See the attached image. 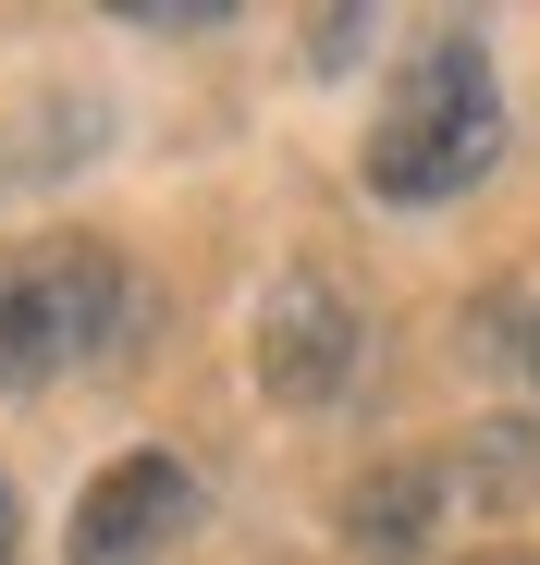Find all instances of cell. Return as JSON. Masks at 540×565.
I'll list each match as a JSON object with an SVG mask.
<instances>
[{"mask_svg": "<svg viewBox=\"0 0 540 565\" xmlns=\"http://www.w3.org/2000/svg\"><path fill=\"white\" fill-rule=\"evenodd\" d=\"M185 529H197V467L185 455H123L74 504V565H160Z\"/></svg>", "mask_w": 540, "mask_h": 565, "instance_id": "cell-4", "label": "cell"}, {"mask_svg": "<svg viewBox=\"0 0 540 565\" xmlns=\"http://www.w3.org/2000/svg\"><path fill=\"white\" fill-rule=\"evenodd\" d=\"M492 160H504V86H492V50H479V38H430V50L393 74L381 124H369V198L442 210V198H467Z\"/></svg>", "mask_w": 540, "mask_h": 565, "instance_id": "cell-1", "label": "cell"}, {"mask_svg": "<svg viewBox=\"0 0 540 565\" xmlns=\"http://www.w3.org/2000/svg\"><path fill=\"white\" fill-rule=\"evenodd\" d=\"M0 565H13V492H0Z\"/></svg>", "mask_w": 540, "mask_h": 565, "instance_id": "cell-8", "label": "cell"}, {"mask_svg": "<svg viewBox=\"0 0 540 565\" xmlns=\"http://www.w3.org/2000/svg\"><path fill=\"white\" fill-rule=\"evenodd\" d=\"M356 38H369V13H320V25H307V62H320V74H344V62H356Z\"/></svg>", "mask_w": 540, "mask_h": 565, "instance_id": "cell-7", "label": "cell"}, {"mask_svg": "<svg viewBox=\"0 0 540 565\" xmlns=\"http://www.w3.org/2000/svg\"><path fill=\"white\" fill-rule=\"evenodd\" d=\"M430 529H442V467L430 455H393V467H369V480L344 492V541L369 565H418Z\"/></svg>", "mask_w": 540, "mask_h": 565, "instance_id": "cell-5", "label": "cell"}, {"mask_svg": "<svg viewBox=\"0 0 540 565\" xmlns=\"http://www.w3.org/2000/svg\"><path fill=\"white\" fill-rule=\"evenodd\" d=\"M467 443H479V455H467V480H479L492 504H516V492L540 480V443H528V430H467Z\"/></svg>", "mask_w": 540, "mask_h": 565, "instance_id": "cell-6", "label": "cell"}, {"mask_svg": "<svg viewBox=\"0 0 540 565\" xmlns=\"http://www.w3.org/2000/svg\"><path fill=\"white\" fill-rule=\"evenodd\" d=\"M258 382L283 406H332L356 382V296L332 270H283L270 282V308H258Z\"/></svg>", "mask_w": 540, "mask_h": 565, "instance_id": "cell-3", "label": "cell"}, {"mask_svg": "<svg viewBox=\"0 0 540 565\" xmlns=\"http://www.w3.org/2000/svg\"><path fill=\"white\" fill-rule=\"evenodd\" d=\"M528 369H540V332H528Z\"/></svg>", "mask_w": 540, "mask_h": 565, "instance_id": "cell-9", "label": "cell"}, {"mask_svg": "<svg viewBox=\"0 0 540 565\" xmlns=\"http://www.w3.org/2000/svg\"><path fill=\"white\" fill-rule=\"evenodd\" d=\"M111 332H123V258L111 246L62 234V246L0 258V394H25V382H50V369L99 356Z\"/></svg>", "mask_w": 540, "mask_h": 565, "instance_id": "cell-2", "label": "cell"}]
</instances>
